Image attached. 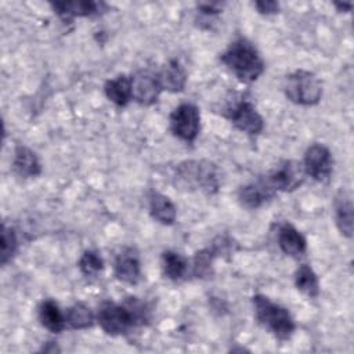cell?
<instances>
[{
	"label": "cell",
	"mask_w": 354,
	"mask_h": 354,
	"mask_svg": "<svg viewBox=\"0 0 354 354\" xmlns=\"http://www.w3.org/2000/svg\"><path fill=\"white\" fill-rule=\"evenodd\" d=\"M149 319L147 306L137 297H130L123 304L105 300L98 306L97 322L111 336L127 333L131 328L142 325Z\"/></svg>",
	"instance_id": "obj_1"
},
{
	"label": "cell",
	"mask_w": 354,
	"mask_h": 354,
	"mask_svg": "<svg viewBox=\"0 0 354 354\" xmlns=\"http://www.w3.org/2000/svg\"><path fill=\"white\" fill-rule=\"evenodd\" d=\"M254 7L257 8V11L260 14H264V15H271V14L279 12V3L274 1V0H259V1H254Z\"/></svg>",
	"instance_id": "obj_27"
},
{
	"label": "cell",
	"mask_w": 354,
	"mask_h": 354,
	"mask_svg": "<svg viewBox=\"0 0 354 354\" xmlns=\"http://www.w3.org/2000/svg\"><path fill=\"white\" fill-rule=\"evenodd\" d=\"M220 61L235 75L239 82L246 84L256 82L266 69L264 61L257 48L245 37L234 40L220 55Z\"/></svg>",
	"instance_id": "obj_2"
},
{
	"label": "cell",
	"mask_w": 354,
	"mask_h": 354,
	"mask_svg": "<svg viewBox=\"0 0 354 354\" xmlns=\"http://www.w3.org/2000/svg\"><path fill=\"white\" fill-rule=\"evenodd\" d=\"M162 93L158 75L149 71H138L131 76L133 100L140 105L149 106L155 104Z\"/></svg>",
	"instance_id": "obj_10"
},
{
	"label": "cell",
	"mask_w": 354,
	"mask_h": 354,
	"mask_svg": "<svg viewBox=\"0 0 354 354\" xmlns=\"http://www.w3.org/2000/svg\"><path fill=\"white\" fill-rule=\"evenodd\" d=\"M275 194L277 191L270 185L267 178H260L241 187L238 192V199L243 207L253 210L270 202L275 196Z\"/></svg>",
	"instance_id": "obj_12"
},
{
	"label": "cell",
	"mask_w": 354,
	"mask_h": 354,
	"mask_svg": "<svg viewBox=\"0 0 354 354\" xmlns=\"http://www.w3.org/2000/svg\"><path fill=\"white\" fill-rule=\"evenodd\" d=\"M171 133L184 142L192 144L201 130V113L196 105L183 102L173 109L169 118Z\"/></svg>",
	"instance_id": "obj_6"
},
{
	"label": "cell",
	"mask_w": 354,
	"mask_h": 354,
	"mask_svg": "<svg viewBox=\"0 0 354 354\" xmlns=\"http://www.w3.org/2000/svg\"><path fill=\"white\" fill-rule=\"evenodd\" d=\"M217 254L212 248L202 249L195 253L194 264H192V274L196 278L207 279L213 275V260Z\"/></svg>",
	"instance_id": "obj_24"
},
{
	"label": "cell",
	"mask_w": 354,
	"mask_h": 354,
	"mask_svg": "<svg viewBox=\"0 0 354 354\" xmlns=\"http://www.w3.org/2000/svg\"><path fill=\"white\" fill-rule=\"evenodd\" d=\"M104 91L106 98L113 102L116 106H126L131 100V77L126 75H119L115 79H109L105 86Z\"/></svg>",
	"instance_id": "obj_20"
},
{
	"label": "cell",
	"mask_w": 354,
	"mask_h": 354,
	"mask_svg": "<svg viewBox=\"0 0 354 354\" xmlns=\"http://www.w3.org/2000/svg\"><path fill=\"white\" fill-rule=\"evenodd\" d=\"M18 250V238L17 232L12 227H7L3 224L1 230V252H0V263L6 266L15 256Z\"/></svg>",
	"instance_id": "obj_25"
},
{
	"label": "cell",
	"mask_w": 354,
	"mask_h": 354,
	"mask_svg": "<svg viewBox=\"0 0 354 354\" xmlns=\"http://www.w3.org/2000/svg\"><path fill=\"white\" fill-rule=\"evenodd\" d=\"M333 214L340 234L346 238H351L354 231V206L351 194L344 188H340L335 196Z\"/></svg>",
	"instance_id": "obj_14"
},
{
	"label": "cell",
	"mask_w": 354,
	"mask_h": 354,
	"mask_svg": "<svg viewBox=\"0 0 354 354\" xmlns=\"http://www.w3.org/2000/svg\"><path fill=\"white\" fill-rule=\"evenodd\" d=\"M163 275L170 281H181L188 272V260L178 252L166 250L162 253Z\"/></svg>",
	"instance_id": "obj_21"
},
{
	"label": "cell",
	"mask_w": 354,
	"mask_h": 354,
	"mask_svg": "<svg viewBox=\"0 0 354 354\" xmlns=\"http://www.w3.org/2000/svg\"><path fill=\"white\" fill-rule=\"evenodd\" d=\"M256 321L266 328L279 342H286L292 337L296 324L289 310L278 303L271 301L264 295H254L252 297Z\"/></svg>",
	"instance_id": "obj_4"
},
{
	"label": "cell",
	"mask_w": 354,
	"mask_h": 354,
	"mask_svg": "<svg viewBox=\"0 0 354 354\" xmlns=\"http://www.w3.org/2000/svg\"><path fill=\"white\" fill-rule=\"evenodd\" d=\"M54 12L62 19H72L76 17H93L100 15L108 10V6L102 1L93 0H73V1H53L50 3Z\"/></svg>",
	"instance_id": "obj_11"
},
{
	"label": "cell",
	"mask_w": 354,
	"mask_h": 354,
	"mask_svg": "<svg viewBox=\"0 0 354 354\" xmlns=\"http://www.w3.org/2000/svg\"><path fill=\"white\" fill-rule=\"evenodd\" d=\"M65 317L66 324L73 329H87L91 328L94 324V314L91 308L82 301L71 306Z\"/></svg>",
	"instance_id": "obj_23"
},
{
	"label": "cell",
	"mask_w": 354,
	"mask_h": 354,
	"mask_svg": "<svg viewBox=\"0 0 354 354\" xmlns=\"http://www.w3.org/2000/svg\"><path fill=\"white\" fill-rule=\"evenodd\" d=\"M77 267L83 275L95 277L100 271L104 270V260L95 250H86L80 256Z\"/></svg>",
	"instance_id": "obj_26"
},
{
	"label": "cell",
	"mask_w": 354,
	"mask_h": 354,
	"mask_svg": "<svg viewBox=\"0 0 354 354\" xmlns=\"http://www.w3.org/2000/svg\"><path fill=\"white\" fill-rule=\"evenodd\" d=\"M296 288L308 297H317L319 295V281L314 270L308 264H301L295 274Z\"/></svg>",
	"instance_id": "obj_22"
},
{
	"label": "cell",
	"mask_w": 354,
	"mask_h": 354,
	"mask_svg": "<svg viewBox=\"0 0 354 354\" xmlns=\"http://www.w3.org/2000/svg\"><path fill=\"white\" fill-rule=\"evenodd\" d=\"M12 169L18 176L24 178L37 177L41 173V165L37 155L25 145H18L15 148Z\"/></svg>",
	"instance_id": "obj_17"
},
{
	"label": "cell",
	"mask_w": 354,
	"mask_h": 354,
	"mask_svg": "<svg viewBox=\"0 0 354 354\" xmlns=\"http://www.w3.org/2000/svg\"><path fill=\"white\" fill-rule=\"evenodd\" d=\"M304 176L306 173L300 162L283 160L275 166L266 178L275 191L292 192L303 184Z\"/></svg>",
	"instance_id": "obj_9"
},
{
	"label": "cell",
	"mask_w": 354,
	"mask_h": 354,
	"mask_svg": "<svg viewBox=\"0 0 354 354\" xmlns=\"http://www.w3.org/2000/svg\"><path fill=\"white\" fill-rule=\"evenodd\" d=\"M335 7L337 8V11H343V12H347L351 10L353 4L351 3H335Z\"/></svg>",
	"instance_id": "obj_29"
},
{
	"label": "cell",
	"mask_w": 354,
	"mask_h": 354,
	"mask_svg": "<svg viewBox=\"0 0 354 354\" xmlns=\"http://www.w3.org/2000/svg\"><path fill=\"white\" fill-rule=\"evenodd\" d=\"M198 10L205 15H214L221 12V4L220 3H199Z\"/></svg>",
	"instance_id": "obj_28"
},
{
	"label": "cell",
	"mask_w": 354,
	"mask_h": 354,
	"mask_svg": "<svg viewBox=\"0 0 354 354\" xmlns=\"http://www.w3.org/2000/svg\"><path fill=\"white\" fill-rule=\"evenodd\" d=\"M283 93L286 98L296 105L313 106L317 105L322 97V84L313 72L297 69L286 76Z\"/></svg>",
	"instance_id": "obj_5"
},
{
	"label": "cell",
	"mask_w": 354,
	"mask_h": 354,
	"mask_svg": "<svg viewBox=\"0 0 354 354\" xmlns=\"http://www.w3.org/2000/svg\"><path fill=\"white\" fill-rule=\"evenodd\" d=\"M162 90L169 93H181L187 84V72L177 59H170L156 73Z\"/></svg>",
	"instance_id": "obj_16"
},
{
	"label": "cell",
	"mask_w": 354,
	"mask_h": 354,
	"mask_svg": "<svg viewBox=\"0 0 354 354\" xmlns=\"http://www.w3.org/2000/svg\"><path fill=\"white\" fill-rule=\"evenodd\" d=\"M278 246L289 257L299 259L307 250L306 238L292 224L283 223L278 230Z\"/></svg>",
	"instance_id": "obj_15"
},
{
	"label": "cell",
	"mask_w": 354,
	"mask_h": 354,
	"mask_svg": "<svg viewBox=\"0 0 354 354\" xmlns=\"http://www.w3.org/2000/svg\"><path fill=\"white\" fill-rule=\"evenodd\" d=\"M225 116L239 131L248 136H259L264 129V119L248 100L235 102L227 109Z\"/></svg>",
	"instance_id": "obj_7"
},
{
	"label": "cell",
	"mask_w": 354,
	"mask_h": 354,
	"mask_svg": "<svg viewBox=\"0 0 354 354\" xmlns=\"http://www.w3.org/2000/svg\"><path fill=\"white\" fill-rule=\"evenodd\" d=\"M149 214L158 223L163 225H171L177 217V207L169 196L160 192H151Z\"/></svg>",
	"instance_id": "obj_18"
},
{
	"label": "cell",
	"mask_w": 354,
	"mask_h": 354,
	"mask_svg": "<svg viewBox=\"0 0 354 354\" xmlns=\"http://www.w3.org/2000/svg\"><path fill=\"white\" fill-rule=\"evenodd\" d=\"M176 187L185 191L216 194L220 185L218 169L210 160H184L174 171Z\"/></svg>",
	"instance_id": "obj_3"
},
{
	"label": "cell",
	"mask_w": 354,
	"mask_h": 354,
	"mask_svg": "<svg viewBox=\"0 0 354 354\" xmlns=\"http://www.w3.org/2000/svg\"><path fill=\"white\" fill-rule=\"evenodd\" d=\"M113 271L116 279L127 285H137L141 281V263L137 252L131 248L123 249L115 260Z\"/></svg>",
	"instance_id": "obj_13"
},
{
	"label": "cell",
	"mask_w": 354,
	"mask_h": 354,
	"mask_svg": "<svg viewBox=\"0 0 354 354\" xmlns=\"http://www.w3.org/2000/svg\"><path fill=\"white\" fill-rule=\"evenodd\" d=\"M39 321L53 333H61L66 328V317L53 299H46L39 306Z\"/></svg>",
	"instance_id": "obj_19"
},
{
	"label": "cell",
	"mask_w": 354,
	"mask_h": 354,
	"mask_svg": "<svg viewBox=\"0 0 354 354\" xmlns=\"http://www.w3.org/2000/svg\"><path fill=\"white\" fill-rule=\"evenodd\" d=\"M301 165L306 176H310L318 183L328 181L333 171V158L329 148L318 142L307 148Z\"/></svg>",
	"instance_id": "obj_8"
}]
</instances>
